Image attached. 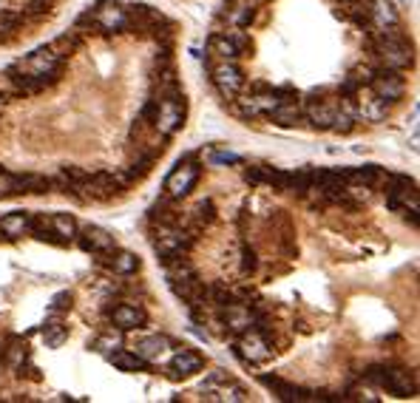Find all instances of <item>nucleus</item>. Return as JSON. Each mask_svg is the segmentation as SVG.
Segmentation results:
<instances>
[{
	"label": "nucleus",
	"mask_w": 420,
	"mask_h": 403,
	"mask_svg": "<svg viewBox=\"0 0 420 403\" xmlns=\"http://www.w3.org/2000/svg\"><path fill=\"white\" fill-rule=\"evenodd\" d=\"M26 233H32V214L15 211V214H6L4 219H0V236L4 239L15 242V239H21Z\"/></svg>",
	"instance_id": "obj_20"
},
{
	"label": "nucleus",
	"mask_w": 420,
	"mask_h": 403,
	"mask_svg": "<svg viewBox=\"0 0 420 403\" xmlns=\"http://www.w3.org/2000/svg\"><path fill=\"white\" fill-rule=\"evenodd\" d=\"M225 15H228V21L236 29H245L253 21V6H250V0H228V4H225Z\"/></svg>",
	"instance_id": "obj_25"
},
{
	"label": "nucleus",
	"mask_w": 420,
	"mask_h": 403,
	"mask_svg": "<svg viewBox=\"0 0 420 403\" xmlns=\"http://www.w3.org/2000/svg\"><path fill=\"white\" fill-rule=\"evenodd\" d=\"M366 86H369L380 100H386L389 105L397 103V100L406 94V83H403V77H400L395 69H375Z\"/></svg>",
	"instance_id": "obj_10"
},
{
	"label": "nucleus",
	"mask_w": 420,
	"mask_h": 403,
	"mask_svg": "<svg viewBox=\"0 0 420 403\" xmlns=\"http://www.w3.org/2000/svg\"><path fill=\"white\" fill-rule=\"evenodd\" d=\"M29 358V346H26V341L23 338H9V349H6V361L18 369V366H23V361Z\"/></svg>",
	"instance_id": "obj_33"
},
{
	"label": "nucleus",
	"mask_w": 420,
	"mask_h": 403,
	"mask_svg": "<svg viewBox=\"0 0 420 403\" xmlns=\"http://www.w3.org/2000/svg\"><path fill=\"white\" fill-rule=\"evenodd\" d=\"M6 103H9V97H6V94H0V111L6 108Z\"/></svg>",
	"instance_id": "obj_44"
},
{
	"label": "nucleus",
	"mask_w": 420,
	"mask_h": 403,
	"mask_svg": "<svg viewBox=\"0 0 420 403\" xmlns=\"http://www.w3.org/2000/svg\"><path fill=\"white\" fill-rule=\"evenodd\" d=\"M170 290L176 293V298H182L187 307H204V284L196 279V276H190V279H182V281H173L170 284Z\"/></svg>",
	"instance_id": "obj_21"
},
{
	"label": "nucleus",
	"mask_w": 420,
	"mask_h": 403,
	"mask_svg": "<svg viewBox=\"0 0 420 403\" xmlns=\"http://www.w3.org/2000/svg\"><path fill=\"white\" fill-rule=\"evenodd\" d=\"M202 366H204V358H202L199 352H193V349H179V352L173 355L168 372H170L173 378H187V375L199 372Z\"/></svg>",
	"instance_id": "obj_22"
},
{
	"label": "nucleus",
	"mask_w": 420,
	"mask_h": 403,
	"mask_svg": "<svg viewBox=\"0 0 420 403\" xmlns=\"http://www.w3.org/2000/svg\"><path fill=\"white\" fill-rule=\"evenodd\" d=\"M214 216H216V211H214V202H210V199L199 202L196 211H193V222H196V228L210 225V222H214Z\"/></svg>",
	"instance_id": "obj_36"
},
{
	"label": "nucleus",
	"mask_w": 420,
	"mask_h": 403,
	"mask_svg": "<svg viewBox=\"0 0 420 403\" xmlns=\"http://www.w3.org/2000/svg\"><path fill=\"white\" fill-rule=\"evenodd\" d=\"M139 256L136 253H131V250H111V259H108V267H111V273H117V276H134L136 270H139Z\"/></svg>",
	"instance_id": "obj_24"
},
{
	"label": "nucleus",
	"mask_w": 420,
	"mask_h": 403,
	"mask_svg": "<svg viewBox=\"0 0 420 403\" xmlns=\"http://www.w3.org/2000/svg\"><path fill=\"white\" fill-rule=\"evenodd\" d=\"M233 103L239 105V114L242 117H259V114H270L281 100H279V91L276 88L259 86L253 94H239Z\"/></svg>",
	"instance_id": "obj_11"
},
{
	"label": "nucleus",
	"mask_w": 420,
	"mask_h": 403,
	"mask_svg": "<svg viewBox=\"0 0 420 403\" xmlns=\"http://www.w3.org/2000/svg\"><path fill=\"white\" fill-rule=\"evenodd\" d=\"M119 187L122 185H119V179L114 173L100 170V173H86L69 193L77 202H108V199H114L119 193Z\"/></svg>",
	"instance_id": "obj_3"
},
{
	"label": "nucleus",
	"mask_w": 420,
	"mask_h": 403,
	"mask_svg": "<svg viewBox=\"0 0 420 403\" xmlns=\"http://www.w3.org/2000/svg\"><path fill=\"white\" fill-rule=\"evenodd\" d=\"M49 225H52V230H54L60 239H66V242H71V239L77 236V219L69 216V214H54V216L49 219Z\"/></svg>",
	"instance_id": "obj_29"
},
{
	"label": "nucleus",
	"mask_w": 420,
	"mask_h": 403,
	"mask_svg": "<svg viewBox=\"0 0 420 403\" xmlns=\"http://www.w3.org/2000/svg\"><path fill=\"white\" fill-rule=\"evenodd\" d=\"M43 332H46V344H49L52 349H57V346L69 338V327H63V324H49Z\"/></svg>",
	"instance_id": "obj_37"
},
{
	"label": "nucleus",
	"mask_w": 420,
	"mask_h": 403,
	"mask_svg": "<svg viewBox=\"0 0 420 403\" xmlns=\"http://www.w3.org/2000/svg\"><path fill=\"white\" fill-rule=\"evenodd\" d=\"M375 57L383 69H409L414 63V52L412 46L406 43L403 35H383V37H375Z\"/></svg>",
	"instance_id": "obj_4"
},
{
	"label": "nucleus",
	"mask_w": 420,
	"mask_h": 403,
	"mask_svg": "<svg viewBox=\"0 0 420 403\" xmlns=\"http://www.w3.org/2000/svg\"><path fill=\"white\" fill-rule=\"evenodd\" d=\"M210 77H214L225 100H236L245 91V71L236 66V60H216L214 69H210Z\"/></svg>",
	"instance_id": "obj_7"
},
{
	"label": "nucleus",
	"mask_w": 420,
	"mask_h": 403,
	"mask_svg": "<svg viewBox=\"0 0 420 403\" xmlns=\"http://www.w3.org/2000/svg\"><path fill=\"white\" fill-rule=\"evenodd\" d=\"M111 324L122 332H131V329H139L148 324V313L136 304H117L111 310Z\"/></svg>",
	"instance_id": "obj_18"
},
{
	"label": "nucleus",
	"mask_w": 420,
	"mask_h": 403,
	"mask_svg": "<svg viewBox=\"0 0 420 403\" xmlns=\"http://www.w3.org/2000/svg\"><path fill=\"white\" fill-rule=\"evenodd\" d=\"M185 114H187V105H185V94L179 97H165L159 100V108H156V117H153V128L165 136H173L182 125H185Z\"/></svg>",
	"instance_id": "obj_6"
},
{
	"label": "nucleus",
	"mask_w": 420,
	"mask_h": 403,
	"mask_svg": "<svg viewBox=\"0 0 420 403\" xmlns=\"http://www.w3.org/2000/svg\"><path fill=\"white\" fill-rule=\"evenodd\" d=\"M233 37V43H236V49H239V54H245L247 49H250V40H247V35H242V32H236V35H231Z\"/></svg>",
	"instance_id": "obj_43"
},
{
	"label": "nucleus",
	"mask_w": 420,
	"mask_h": 403,
	"mask_svg": "<svg viewBox=\"0 0 420 403\" xmlns=\"http://www.w3.org/2000/svg\"><path fill=\"white\" fill-rule=\"evenodd\" d=\"M193 242H196L193 228H185L182 222H176V225H156L153 236H151V245H153V250H156V256L162 262L176 259V256H187Z\"/></svg>",
	"instance_id": "obj_2"
},
{
	"label": "nucleus",
	"mask_w": 420,
	"mask_h": 403,
	"mask_svg": "<svg viewBox=\"0 0 420 403\" xmlns=\"http://www.w3.org/2000/svg\"><path fill=\"white\" fill-rule=\"evenodd\" d=\"M108 361H111L117 369H122V372H139V369H145V366H148V361H145V358H139L136 352H128V349L108 352Z\"/></svg>",
	"instance_id": "obj_28"
},
{
	"label": "nucleus",
	"mask_w": 420,
	"mask_h": 403,
	"mask_svg": "<svg viewBox=\"0 0 420 403\" xmlns=\"http://www.w3.org/2000/svg\"><path fill=\"white\" fill-rule=\"evenodd\" d=\"M236 352H239V358L247 361V363H267V361L273 358L270 341H267L256 327L242 332V338H239V344H236Z\"/></svg>",
	"instance_id": "obj_12"
},
{
	"label": "nucleus",
	"mask_w": 420,
	"mask_h": 403,
	"mask_svg": "<svg viewBox=\"0 0 420 403\" xmlns=\"http://www.w3.org/2000/svg\"><path fill=\"white\" fill-rule=\"evenodd\" d=\"M49 46H52V52H54V54H60V57L66 60L71 52H77V46H80V32H69V35H63V37L52 40Z\"/></svg>",
	"instance_id": "obj_30"
},
{
	"label": "nucleus",
	"mask_w": 420,
	"mask_h": 403,
	"mask_svg": "<svg viewBox=\"0 0 420 403\" xmlns=\"http://www.w3.org/2000/svg\"><path fill=\"white\" fill-rule=\"evenodd\" d=\"M49 9H52V0H32L29 9H26V15H29V18H46Z\"/></svg>",
	"instance_id": "obj_39"
},
{
	"label": "nucleus",
	"mask_w": 420,
	"mask_h": 403,
	"mask_svg": "<svg viewBox=\"0 0 420 403\" xmlns=\"http://www.w3.org/2000/svg\"><path fill=\"white\" fill-rule=\"evenodd\" d=\"M18 193H23L21 176H15L9 170H0V199H9V196H18Z\"/></svg>",
	"instance_id": "obj_34"
},
{
	"label": "nucleus",
	"mask_w": 420,
	"mask_h": 403,
	"mask_svg": "<svg viewBox=\"0 0 420 403\" xmlns=\"http://www.w3.org/2000/svg\"><path fill=\"white\" fill-rule=\"evenodd\" d=\"M207 46H210V54H214L216 60H236V57H242L231 35H214Z\"/></svg>",
	"instance_id": "obj_27"
},
{
	"label": "nucleus",
	"mask_w": 420,
	"mask_h": 403,
	"mask_svg": "<svg viewBox=\"0 0 420 403\" xmlns=\"http://www.w3.org/2000/svg\"><path fill=\"white\" fill-rule=\"evenodd\" d=\"M71 301H74V296H71V293H57V296L52 298V307H54V310H69V307H71Z\"/></svg>",
	"instance_id": "obj_42"
},
{
	"label": "nucleus",
	"mask_w": 420,
	"mask_h": 403,
	"mask_svg": "<svg viewBox=\"0 0 420 403\" xmlns=\"http://www.w3.org/2000/svg\"><path fill=\"white\" fill-rule=\"evenodd\" d=\"M23 15L21 12H12V9H0V37H9L18 26H21Z\"/></svg>",
	"instance_id": "obj_35"
},
{
	"label": "nucleus",
	"mask_w": 420,
	"mask_h": 403,
	"mask_svg": "<svg viewBox=\"0 0 420 403\" xmlns=\"http://www.w3.org/2000/svg\"><path fill=\"white\" fill-rule=\"evenodd\" d=\"M225 313H222V318H225V324L236 332V335H242L245 329H253V327H259V313H253L250 307H245V304H236V301H231V304H225L222 307Z\"/></svg>",
	"instance_id": "obj_17"
},
{
	"label": "nucleus",
	"mask_w": 420,
	"mask_h": 403,
	"mask_svg": "<svg viewBox=\"0 0 420 403\" xmlns=\"http://www.w3.org/2000/svg\"><path fill=\"white\" fill-rule=\"evenodd\" d=\"M165 349H170V341L165 338V335H148V338H142L139 344H136V355L139 358H145V361H153V358H159Z\"/></svg>",
	"instance_id": "obj_26"
},
{
	"label": "nucleus",
	"mask_w": 420,
	"mask_h": 403,
	"mask_svg": "<svg viewBox=\"0 0 420 403\" xmlns=\"http://www.w3.org/2000/svg\"><path fill=\"white\" fill-rule=\"evenodd\" d=\"M0 94H6V97H18V88H15V83H12V77L4 71L0 74Z\"/></svg>",
	"instance_id": "obj_41"
},
{
	"label": "nucleus",
	"mask_w": 420,
	"mask_h": 403,
	"mask_svg": "<svg viewBox=\"0 0 420 403\" xmlns=\"http://www.w3.org/2000/svg\"><path fill=\"white\" fill-rule=\"evenodd\" d=\"M131 139H134V148H136V153H142V156H151V159H156L159 153H162V148H165V134H159L151 122H136L134 125V131H131Z\"/></svg>",
	"instance_id": "obj_14"
},
{
	"label": "nucleus",
	"mask_w": 420,
	"mask_h": 403,
	"mask_svg": "<svg viewBox=\"0 0 420 403\" xmlns=\"http://www.w3.org/2000/svg\"><path fill=\"white\" fill-rule=\"evenodd\" d=\"M366 380L397 395V397H412L417 392V383H414V375L406 372V369H380V366H372L366 372Z\"/></svg>",
	"instance_id": "obj_5"
},
{
	"label": "nucleus",
	"mask_w": 420,
	"mask_h": 403,
	"mask_svg": "<svg viewBox=\"0 0 420 403\" xmlns=\"http://www.w3.org/2000/svg\"><path fill=\"white\" fill-rule=\"evenodd\" d=\"M276 125H281V128H293V125H298L301 122V117H304V108L298 105V100H290V103H279L270 114H267Z\"/></svg>",
	"instance_id": "obj_23"
},
{
	"label": "nucleus",
	"mask_w": 420,
	"mask_h": 403,
	"mask_svg": "<svg viewBox=\"0 0 420 403\" xmlns=\"http://www.w3.org/2000/svg\"><path fill=\"white\" fill-rule=\"evenodd\" d=\"M91 21H94V29H100L105 35L128 32V9L114 4V0H100L91 9Z\"/></svg>",
	"instance_id": "obj_8"
},
{
	"label": "nucleus",
	"mask_w": 420,
	"mask_h": 403,
	"mask_svg": "<svg viewBox=\"0 0 420 403\" xmlns=\"http://www.w3.org/2000/svg\"><path fill=\"white\" fill-rule=\"evenodd\" d=\"M369 23H372V35H380L386 29H397L400 26V15L395 9L392 0H372L369 6Z\"/></svg>",
	"instance_id": "obj_16"
},
{
	"label": "nucleus",
	"mask_w": 420,
	"mask_h": 403,
	"mask_svg": "<svg viewBox=\"0 0 420 403\" xmlns=\"http://www.w3.org/2000/svg\"><path fill=\"white\" fill-rule=\"evenodd\" d=\"M338 103H341V97L313 94V97L307 100V105H304V117L313 122V128H318V131H329L332 117H335V111H338Z\"/></svg>",
	"instance_id": "obj_13"
},
{
	"label": "nucleus",
	"mask_w": 420,
	"mask_h": 403,
	"mask_svg": "<svg viewBox=\"0 0 420 403\" xmlns=\"http://www.w3.org/2000/svg\"><path fill=\"white\" fill-rule=\"evenodd\" d=\"M242 267H245V273H253V270L259 267V259H256V250H253V247H245V253H242Z\"/></svg>",
	"instance_id": "obj_40"
},
{
	"label": "nucleus",
	"mask_w": 420,
	"mask_h": 403,
	"mask_svg": "<svg viewBox=\"0 0 420 403\" xmlns=\"http://www.w3.org/2000/svg\"><path fill=\"white\" fill-rule=\"evenodd\" d=\"M355 108H358V119L363 122H383L389 117V103L380 100L369 86L363 91H355Z\"/></svg>",
	"instance_id": "obj_15"
},
{
	"label": "nucleus",
	"mask_w": 420,
	"mask_h": 403,
	"mask_svg": "<svg viewBox=\"0 0 420 403\" xmlns=\"http://www.w3.org/2000/svg\"><path fill=\"white\" fill-rule=\"evenodd\" d=\"M119 344H122V329H105L103 335H97L94 338V349L97 352H114V349H119Z\"/></svg>",
	"instance_id": "obj_31"
},
{
	"label": "nucleus",
	"mask_w": 420,
	"mask_h": 403,
	"mask_svg": "<svg viewBox=\"0 0 420 403\" xmlns=\"http://www.w3.org/2000/svg\"><path fill=\"white\" fill-rule=\"evenodd\" d=\"M12 69H15L18 74H23V77L37 80L43 88H49V86H54V83L60 80V74H63V57L54 54L52 46H43V49L26 54L23 60H18Z\"/></svg>",
	"instance_id": "obj_1"
},
{
	"label": "nucleus",
	"mask_w": 420,
	"mask_h": 403,
	"mask_svg": "<svg viewBox=\"0 0 420 403\" xmlns=\"http://www.w3.org/2000/svg\"><path fill=\"white\" fill-rule=\"evenodd\" d=\"M210 162L214 165H242V156L233 151H214L210 153Z\"/></svg>",
	"instance_id": "obj_38"
},
{
	"label": "nucleus",
	"mask_w": 420,
	"mask_h": 403,
	"mask_svg": "<svg viewBox=\"0 0 420 403\" xmlns=\"http://www.w3.org/2000/svg\"><path fill=\"white\" fill-rule=\"evenodd\" d=\"M80 247H83L86 253H100V256H103V253H111V250L117 247V239H114L108 230L88 225V228L80 230Z\"/></svg>",
	"instance_id": "obj_19"
},
{
	"label": "nucleus",
	"mask_w": 420,
	"mask_h": 403,
	"mask_svg": "<svg viewBox=\"0 0 420 403\" xmlns=\"http://www.w3.org/2000/svg\"><path fill=\"white\" fill-rule=\"evenodd\" d=\"M199 173H202L199 162L179 159V165H176V168L170 170V176L165 179V196H170V199H185V196L193 190V185L199 182Z\"/></svg>",
	"instance_id": "obj_9"
},
{
	"label": "nucleus",
	"mask_w": 420,
	"mask_h": 403,
	"mask_svg": "<svg viewBox=\"0 0 420 403\" xmlns=\"http://www.w3.org/2000/svg\"><path fill=\"white\" fill-rule=\"evenodd\" d=\"M310 185H313V170L310 168H301V170H296V173H290V193H296V196H304L307 190H310Z\"/></svg>",
	"instance_id": "obj_32"
}]
</instances>
